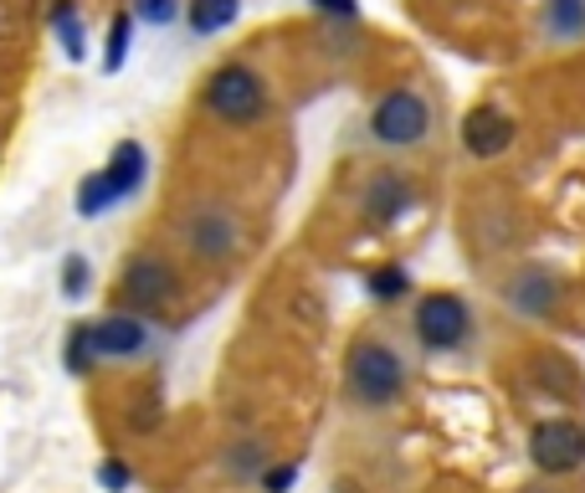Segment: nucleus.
<instances>
[{"label": "nucleus", "mask_w": 585, "mask_h": 493, "mask_svg": "<svg viewBox=\"0 0 585 493\" xmlns=\"http://www.w3.org/2000/svg\"><path fill=\"white\" fill-rule=\"evenodd\" d=\"M406 391H412V365L400 361L396 345L375 339V334H359L345 349V396L359 412H390V406L406 401Z\"/></svg>", "instance_id": "f257e3e1"}, {"label": "nucleus", "mask_w": 585, "mask_h": 493, "mask_svg": "<svg viewBox=\"0 0 585 493\" xmlns=\"http://www.w3.org/2000/svg\"><path fill=\"white\" fill-rule=\"evenodd\" d=\"M175 231H180V247H186L200 267L237 263L241 241H247L241 216L231 211V206H221V200H196V206H186V211L175 216Z\"/></svg>", "instance_id": "f03ea898"}, {"label": "nucleus", "mask_w": 585, "mask_h": 493, "mask_svg": "<svg viewBox=\"0 0 585 493\" xmlns=\"http://www.w3.org/2000/svg\"><path fill=\"white\" fill-rule=\"evenodd\" d=\"M200 103H206L211 119L231 124V129H252V124L267 119V82H262V72L247 62H221L211 78H206Z\"/></svg>", "instance_id": "7ed1b4c3"}, {"label": "nucleus", "mask_w": 585, "mask_h": 493, "mask_svg": "<svg viewBox=\"0 0 585 493\" xmlns=\"http://www.w3.org/2000/svg\"><path fill=\"white\" fill-rule=\"evenodd\" d=\"M119 298L139 319H160L165 308L180 298V267L165 253H133L119 273Z\"/></svg>", "instance_id": "20e7f679"}, {"label": "nucleus", "mask_w": 585, "mask_h": 493, "mask_svg": "<svg viewBox=\"0 0 585 493\" xmlns=\"http://www.w3.org/2000/svg\"><path fill=\"white\" fill-rule=\"evenodd\" d=\"M412 329L422 339V349L453 355V349H463L473 339V304L463 294H426V298H416Z\"/></svg>", "instance_id": "39448f33"}, {"label": "nucleus", "mask_w": 585, "mask_h": 493, "mask_svg": "<svg viewBox=\"0 0 585 493\" xmlns=\"http://www.w3.org/2000/svg\"><path fill=\"white\" fill-rule=\"evenodd\" d=\"M370 134L375 145L386 149H412L432 134V103H426L416 88H390L370 114Z\"/></svg>", "instance_id": "423d86ee"}, {"label": "nucleus", "mask_w": 585, "mask_h": 493, "mask_svg": "<svg viewBox=\"0 0 585 493\" xmlns=\"http://www.w3.org/2000/svg\"><path fill=\"white\" fill-rule=\"evenodd\" d=\"M529 463L549 479H571L585 467V427L571 416H545L529 427Z\"/></svg>", "instance_id": "0eeeda50"}, {"label": "nucleus", "mask_w": 585, "mask_h": 493, "mask_svg": "<svg viewBox=\"0 0 585 493\" xmlns=\"http://www.w3.org/2000/svg\"><path fill=\"white\" fill-rule=\"evenodd\" d=\"M88 345H93V361H133L149 349V319L119 308V314H103L98 324H88Z\"/></svg>", "instance_id": "6e6552de"}, {"label": "nucleus", "mask_w": 585, "mask_h": 493, "mask_svg": "<svg viewBox=\"0 0 585 493\" xmlns=\"http://www.w3.org/2000/svg\"><path fill=\"white\" fill-rule=\"evenodd\" d=\"M412 206H416V186H412V175H400V170H380L365 186V196H359V211H365L370 227H396Z\"/></svg>", "instance_id": "1a4fd4ad"}, {"label": "nucleus", "mask_w": 585, "mask_h": 493, "mask_svg": "<svg viewBox=\"0 0 585 493\" xmlns=\"http://www.w3.org/2000/svg\"><path fill=\"white\" fill-rule=\"evenodd\" d=\"M508 145H514V119H508L504 108L478 103L463 119V149L473 155V160H498Z\"/></svg>", "instance_id": "9d476101"}, {"label": "nucleus", "mask_w": 585, "mask_h": 493, "mask_svg": "<svg viewBox=\"0 0 585 493\" xmlns=\"http://www.w3.org/2000/svg\"><path fill=\"white\" fill-rule=\"evenodd\" d=\"M145 175H149L145 145H139V139H119V145H113V155H108V165H103L108 190H113L119 200H129L133 190L145 186Z\"/></svg>", "instance_id": "9b49d317"}, {"label": "nucleus", "mask_w": 585, "mask_h": 493, "mask_svg": "<svg viewBox=\"0 0 585 493\" xmlns=\"http://www.w3.org/2000/svg\"><path fill=\"white\" fill-rule=\"evenodd\" d=\"M504 298L519 308V314H529V319H545L549 308H555V278H549L545 267H524V273L508 278Z\"/></svg>", "instance_id": "f8f14e48"}, {"label": "nucleus", "mask_w": 585, "mask_h": 493, "mask_svg": "<svg viewBox=\"0 0 585 493\" xmlns=\"http://www.w3.org/2000/svg\"><path fill=\"white\" fill-rule=\"evenodd\" d=\"M237 16H241V0H186L190 37H221Z\"/></svg>", "instance_id": "ddd939ff"}, {"label": "nucleus", "mask_w": 585, "mask_h": 493, "mask_svg": "<svg viewBox=\"0 0 585 493\" xmlns=\"http://www.w3.org/2000/svg\"><path fill=\"white\" fill-rule=\"evenodd\" d=\"M272 463V453H267V442H231L227 453H221V467H227V479H257V473H262V467Z\"/></svg>", "instance_id": "4468645a"}, {"label": "nucleus", "mask_w": 585, "mask_h": 493, "mask_svg": "<svg viewBox=\"0 0 585 493\" xmlns=\"http://www.w3.org/2000/svg\"><path fill=\"white\" fill-rule=\"evenodd\" d=\"M52 31L62 37L67 62H82V57H88V31H82L78 6H72V0H57V6H52Z\"/></svg>", "instance_id": "2eb2a0df"}, {"label": "nucleus", "mask_w": 585, "mask_h": 493, "mask_svg": "<svg viewBox=\"0 0 585 493\" xmlns=\"http://www.w3.org/2000/svg\"><path fill=\"white\" fill-rule=\"evenodd\" d=\"M545 31L555 41L585 37V0H549L545 6Z\"/></svg>", "instance_id": "dca6fc26"}, {"label": "nucleus", "mask_w": 585, "mask_h": 493, "mask_svg": "<svg viewBox=\"0 0 585 493\" xmlns=\"http://www.w3.org/2000/svg\"><path fill=\"white\" fill-rule=\"evenodd\" d=\"M365 288H370V298L375 304H396V298H406L412 294V273H406V267H375L370 278H365Z\"/></svg>", "instance_id": "f3484780"}, {"label": "nucleus", "mask_w": 585, "mask_h": 493, "mask_svg": "<svg viewBox=\"0 0 585 493\" xmlns=\"http://www.w3.org/2000/svg\"><path fill=\"white\" fill-rule=\"evenodd\" d=\"M108 206H119V196L108 190V180H103V170H93V175H82V186H78V216H103Z\"/></svg>", "instance_id": "a211bd4d"}, {"label": "nucleus", "mask_w": 585, "mask_h": 493, "mask_svg": "<svg viewBox=\"0 0 585 493\" xmlns=\"http://www.w3.org/2000/svg\"><path fill=\"white\" fill-rule=\"evenodd\" d=\"M129 41H133V16L119 11L113 16V27H108V52H103V72H119L129 62Z\"/></svg>", "instance_id": "6ab92c4d"}, {"label": "nucleus", "mask_w": 585, "mask_h": 493, "mask_svg": "<svg viewBox=\"0 0 585 493\" xmlns=\"http://www.w3.org/2000/svg\"><path fill=\"white\" fill-rule=\"evenodd\" d=\"M62 365L72 375H93V345H88V324H72L67 329V345H62Z\"/></svg>", "instance_id": "aec40b11"}, {"label": "nucleus", "mask_w": 585, "mask_h": 493, "mask_svg": "<svg viewBox=\"0 0 585 493\" xmlns=\"http://www.w3.org/2000/svg\"><path fill=\"white\" fill-rule=\"evenodd\" d=\"M88 283H93V267H88V257L72 253L62 263V294L67 298H82V294H88Z\"/></svg>", "instance_id": "412c9836"}, {"label": "nucleus", "mask_w": 585, "mask_h": 493, "mask_svg": "<svg viewBox=\"0 0 585 493\" xmlns=\"http://www.w3.org/2000/svg\"><path fill=\"white\" fill-rule=\"evenodd\" d=\"M133 16L145 27H170L175 16H180V0H133Z\"/></svg>", "instance_id": "4be33fe9"}, {"label": "nucleus", "mask_w": 585, "mask_h": 493, "mask_svg": "<svg viewBox=\"0 0 585 493\" xmlns=\"http://www.w3.org/2000/svg\"><path fill=\"white\" fill-rule=\"evenodd\" d=\"M257 483H262V493H292V483H298V463H267L262 473H257Z\"/></svg>", "instance_id": "5701e85b"}, {"label": "nucleus", "mask_w": 585, "mask_h": 493, "mask_svg": "<svg viewBox=\"0 0 585 493\" xmlns=\"http://www.w3.org/2000/svg\"><path fill=\"white\" fill-rule=\"evenodd\" d=\"M98 483H103L108 493H123L133 483V473H129V463H119V457H108V463H98Z\"/></svg>", "instance_id": "b1692460"}, {"label": "nucleus", "mask_w": 585, "mask_h": 493, "mask_svg": "<svg viewBox=\"0 0 585 493\" xmlns=\"http://www.w3.org/2000/svg\"><path fill=\"white\" fill-rule=\"evenodd\" d=\"M308 11L334 16V21H355V16H359V0H308Z\"/></svg>", "instance_id": "393cba45"}, {"label": "nucleus", "mask_w": 585, "mask_h": 493, "mask_svg": "<svg viewBox=\"0 0 585 493\" xmlns=\"http://www.w3.org/2000/svg\"><path fill=\"white\" fill-rule=\"evenodd\" d=\"M524 493H555V489H524Z\"/></svg>", "instance_id": "a878e982"}]
</instances>
